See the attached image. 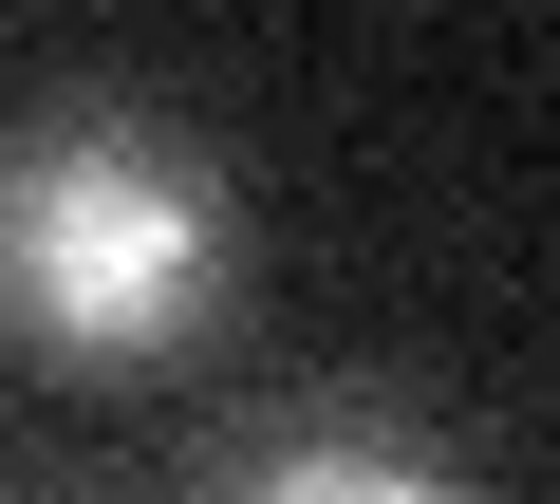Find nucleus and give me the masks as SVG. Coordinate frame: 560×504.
Instances as JSON below:
<instances>
[{"label":"nucleus","instance_id":"f03ea898","mask_svg":"<svg viewBox=\"0 0 560 504\" xmlns=\"http://www.w3.org/2000/svg\"><path fill=\"white\" fill-rule=\"evenodd\" d=\"M187 467H206L224 504H448V485H467V430H430V411L374 392V374H318V392L224 411Z\"/></svg>","mask_w":560,"mask_h":504},{"label":"nucleus","instance_id":"f257e3e1","mask_svg":"<svg viewBox=\"0 0 560 504\" xmlns=\"http://www.w3.org/2000/svg\"><path fill=\"white\" fill-rule=\"evenodd\" d=\"M243 300V168L150 94H20L0 113V355L38 374H168Z\"/></svg>","mask_w":560,"mask_h":504}]
</instances>
